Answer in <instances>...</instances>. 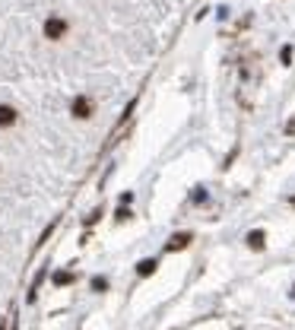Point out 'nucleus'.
Instances as JSON below:
<instances>
[{
    "label": "nucleus",
    "mask_w": 295,
    "mask_h": 330,
    "mask_svg": "<svg viewBox=\"0 0 295 330\" xmlns=\"http://www.w3.org/2000/svg\"><path fill=\"white\" fill-rule=\"evenodd\" d=\"M73 114H76V118H92V102H89V99H86V96H76V99H73Z\"/></svg>",
    "instance_id": "nucleus-1"
},
{
    "label": "nucleus",
    "mask_w": 295,
    "mask_h": 330,
    "mask_svg": "<svg viewBox=\"0 0 295 330\" xmlns=\"http://www.w3.org/2000/svg\"><path fill=\"white\" fill-rule=\"evenodd\" d=\"M64 32H67L64 19H48V23H45V35H48V38H60Z\"/></svg>",
    "instance_id": "nucleus-2"
},
{
    "label": "nucleus",
    "mask_w": 295,
    "mask_h": 330,
    "mask_svg": "<svg viewBox=\"0 0 295 330\" xmlns=\"http://www.w3.org/2000/svg\"><path fill=\"white\" fill-rule=\"evenodd\" d=\"M16 121H19V114L13 105H0V127H13Z\"/></svg>",
    "instance_id": "nucleus-3"
},
{
    "label": "nucleus",
    "mask_w": 295,
    "mask_h": 330,
    "mask_svg": "<svg viewBox=\"0 0 295 330\" xmlns=\"http://www.w3.org/2000/svg\"><path fill=\"white\" fill-rule=\"evenodd\" d=\"M187 245H191V235H187V232H181V235H172V238H169L165 251H181V248H187Z\"/></svg>",
    "instance_id": "nucleus-4"
},
{
    "label": "nucleus",
    "mask_w": 295,
    "mask_h": 330,
    "mask_svg": "<svg viewBox=\"0 0 295 330\" xmlns=\"http://www.w3.org/2000/svg\"><path fill=\"white\" fill-rule=\"evenodd\" d=\"M156 260H152V257H146V260H140V264H137V273L140 276H152V273H156Z\"/></svg>",
    "instance_id": "nucleus-5"
},
{
    "label": "nucleus",
    "mask_w": 295,
    "mask_h": 330,
    "mask_svg": "<svg viewBox=\"0 0 295 330\" xmlns=\"http://www.w3.org/2000/svg\"><path fill=\"white\" fill-rule=\"evenodd\" d=\"M247 245H251L254 251H260V248H264V232H251L247 235Z\"/></svg>",
    "instance_id": "nucleus-6"
},
{
    "label": "nucleus",
    "mask_w": 295,
    "mask_h": 330,
    "mask_svg": "<svg viewBox=\"0 0 295 330\" xmlns=\"http://www.w3.org/2000/svg\"><path fill=\"white\" fill-rule=\"evenodd\" d=\"M92 289H96V292H105V289H108V279H105V276H96V279H92Z\"/></svg>",
    "instance_id": "nucleus-7"
},
{
    "label": "nucleus",
    "mask_w": 295,
    "mask_h": 330,
    "mask_svg": "<svg viewBox=\"0 0 295 330\" xmlns=\"http://www.w3.org/2000/svg\"><path fill=\"white\" fill-rule=\"evenodd\" d=\"M54 282H57V286H67V282H73V273H57Z\"/></svg>",
    "instance_id": "nucleus-8"
}]
</instances>
